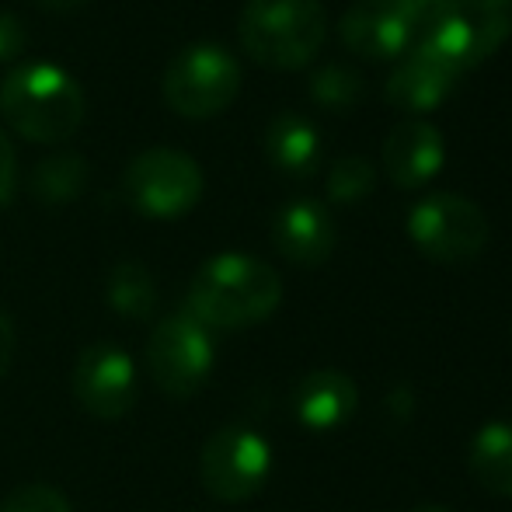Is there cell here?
<instances>
[{"mask_svg": "<svg viewBox=\"0 0 512 512\" xmlns=\"http://www.w3.org/2000/svg\"><path fill=\"white\" fill-rule=\"evenodd\" d=\"M0 512H74L70 499L53 485H21L0 502Z\"/></svg>", "mask_w": 512, "mask_h": 512, "instance_id": "7402d4cb", "label": "cell"}, {"mask_svg": "<svg viewBox=\"0 0 512 512\" xmlns=\"http://www.w3.org/2000/svg\"><path fill=\"white\" fill-rule=\"evenodd\" d=\"M512 35V0H439L415 49L436 56L453 74L485 63Z\"/></svg>", "mask_w": 512, "mask_h": 512, "instance_id": "277c9868", "label": "cell"}, {"mask_svg": "<svg viewBox=\"0 0 512 512\" xmlns=\"http://www.w3.org/2000/svg\"><path fill=\"white\" fill-rule=\"evenodd\" d=\"M279 300H283V279L269 262L241 251H223L199 265L185 310L199 317L209 331H234L262 324L265 317L276 314Z\"/></svg>", "mask_w": 512, "mask_h": 512, "instance_id": "6da1fadb", "label": "cell"}, {"mask_svg": "<svg viewBox=\"0 0 512 512\" xmlns=\"http://www.w3.org/2000/svg\"><path fill=\"white\" fill-rule=\"evenodd\" d=\"M14 185H18V157H14V143L0 129V206L11 203Z\"/></svg>", "mask_w": 512, "mask_h": 512, "instance_id": "cb8c5ba5", "label": "cell"}, {"mask_svg": "<svg viewBox=\"0 0 512 512\" xmlns=\"http://www.w3.org/2000/svg\"><path fill=\"white\" fill-rule=\"evenodd\" d=\"M377 185V168L366 161L363 154H349V157H338L335 164L328 168V199L331 203H359L366 199Z\"/></svg>", "mask_w": 512, "mask_h": 512, "instance_id": "44dd1931", "label": "cell"}, {"mask_svg": "<svg viewBox=\"0 0 512 512\" xmlns=\"http://www.w3.org/2000/svg\"><path fill=\"white\" fill-rule=\"evenodd\" d=\"M411 512H453V509H446V506H436V502H425V506H418V509H411Z\"/></svg>", "mask_w": 512, "mask_h": 512, "instance_id": "4316f807", "label": "cell"}, {"mask_svg": "<svg viewBox=\"0 0 512 512\" xmlns=\"http://www.w3.org/2000/svg\"><path fill=\"white\" fill-rule=\"evenodd\" d=\"M380 161H384V175L398 189H422V185H429L443 171L446 161L443 133L425 119L398 122L387 133Z\"/></svg>", "mask_w": 512, "mask_h": 512, "instance_id": "7c38bea8", "label": "cell"}, {"mask_svg": "<svg viewBox=\"0 0 512 512\" xmlns=\"http://www.w3.org/2000/svg\"><path fill=\"white\" fill-rule=\"evenodd\" d=\"M28 46V32L21 25L18 14L11 11H0V63H11L25 53Z\"/></svg>", "mask_w": 512, "mask_h": 512, "instance_id": "603a6c76", "label": "cell"}, {"mask_svg": "<svg viewBox=\"0 0 512 512\" xmlns=\"http://www.w3.org/2000/svg\"><path fill=\"white\" fill-rule=\"evenodd\" d=\"M164 102L185 119H209L234 105L241 91V63L220 42H192L164 70Z\"/></svg>", "mask_w": 512, "mask_h": 512, "instance_id": "5b68a950", "label": "cell"}, {"mask_svg": "<svg viewBox=\"0 0 512 512\" xmlns=\"http://www.w3.org/2000/svg\"><path fill=\"white\" fill-rule=\"evenodd\" d=\"M84 4H88V0H35V7H42V11H49V14H70V11H81Z\"/></svg>", "mask_w": 512, "mask_h": 512, "instance_id": "484cf974", "label": "cell"}, {"mask_svg": "<svg viewBox=\"0 0 512 512\" xmlns=\"http://www.w3.org/2000/svg\"><path fill=\"white\" fill-rule=\"evenodd\" d=\"M310 98L328 112H349L363 102L366 81L356 67L349 63H324L310 74Z\"/></svg>", "mask_w": 512, "mask_h": 512, "instance_id": "ffe728a7", "label": "cell"}, {"mask_svg": "<svg viewBox=\"0 0 512 512\" xmlns=\"http://www.w3.org/2000/svg\"><path fill=\"white\" fill-rule=\"evenodd\" d=\"M439 0H352L338 21L345 49L370 60H394L418 46Z\"/></svg>", "mask_w": 512, "mask_h": 512, "instance_id": "9c48e42d", "label": "cell"}, {"mask_svg": "<svg viewBox=\"0 0 512 512\" xmlns=\"http://www.w3.org/2000/svg\"><path fill=\"white\" fill-rule=\"evenodd\" d=\"M467 467L485 492L512 499V422L481 425L478 436L471 439Z\"/></svg>", "mask_w": 512, "mask_h": 512, "instance_id": "e0dca14e", "label": "cell"}, {"mask_svg": "<svg viewBox=\"0 0 512 512\" xmlns=\"http://www.w3.org/2000/svg\"><path fill=\"white\" fill-rule=\"evenodd\" d=\"M91 178V168L81 154H49L32 168L28 189L46 206H63L84 192Z\"/></svg>", "mask_w": 512, "mask_h": 512, "instance_id": "ac0fdd59", "label": "cell"}, {"mask_svg": "<svg viewBox=\"0 0 512 512\" xmlns=\"http://www.w3.org/2000/svg\"><path fill=\"white\" fill-rule=\"evenodd\" d=\"M265 154L279 171L304 178L321 161V136H317L314 122L304 119V115L279 112L265 126Z\"/></svg>", "mask_w": 512, "mask_h": 512, "instance_id": "2e32d148", "label": "cell"}, {"mask_svg": "<svg viewBox=\"0 0 512 512\" xmlns=\"http://www.w3.org/2000/svg\"><path fill=\"white\" fill-rule=\"evenodd\" d=\"M405 230L425 258L443 265L478 258L492 234L485 209L457 192H432V196L418 199L405 220Z\"/></svg>", "mask_w": 512, "mask_h": 512, "instance_id": "8992f818", "label": "cell"}, {"mask_svg": "<svg viewBox=\"0 0 512 512\" xmlns=\"http://www.w3.org/2000/svg\"><path fill=\"white\" fill-rule=\"evenodd\" d=\"M216 363L213 331L189 310L168 314L147 342V370L168 398H192L206 387Z\"/></svg>", "mask_w": 512, "mask_h": 512, "instance_id": "ba28073f", "label": "cell"}, {"mask_svg": "<svg viewBox=\"0 0 512 512\" xmlns=\"http://www.w3.org/2000/svg\"><path fill=\"white\" fill-rule=\"evenodd\" d=\"M237 39L258 67L304 70L328 39V11L321 0H248Z\"/></svg>", "mask_w": 512, "mask_h": 512, "instance_id": "3957f363", "label": "cell"}, {"mask_svg": "<svg viewBox=\"0 0 512 512\" xmlns=\"http://www.w3.org/2000/svg\"><path fill=\"white\" fill-rule=\"evenodd\" d=\"M272 474V446L248 425H223L206 439L199 453L203 488L220 502H248L265 488Z\"/></svg>", "mask_w": 512, "mask_h": 512, "instance_id": "30bf717a", "label": "cell"}, {"mask_svg": "<svg viewBox=\"0 0 512 512\" xmlns=\"http://www.w3.org/2000/svg\"><path fill=\"white\" fill-rule=\"evenodd\" d=\"M335 220L314 199H293L272 220L276 251L293 265H321L335 251Z\"/></svg>", "mask_w": 512, "mask_h": 512, "instance_id": "4fadbf2b", "label": "cell"}, {"mask_svg": "<svg viewBox=\"0 0 512 512\" xmlns=\"http://www.w3.org/2000/svg\"><path fill=\"white\" fill-rule=\"evenodd\" d=\"M74 398L88 415L115 422L136 405V363L126 349L112 342H95L77 356Z\"/></svg>", "mask_w": 512, "mask_h": 512, "instance_id": "8fae6325", "label": "cell"}, {"mask_svg": "<svg viewBox=\"0 0 512 512\" xmlns=\"http://www.w3.org/2000/svg\"><path fill=\"white\" fill-rule=\"evenodd\" d=\"M0 115L25 140L60 143L84 126L88 98L63 67L35 60L14 67L0 81Z\"/></svg>", "mask_w": 512, "mask_h": 512, "instance_id": "7a4b0ae2", "label": "cell"}, {"mask_svg": "<svg viewBox=\"0 0 512 512\" xmlns=\"http://www.w3.org/2000/svg\"><path fill=\"white\" fill-rule=\"evenodd\" d=\"M129 206L154 220H175L203 199V168L196 157L175 147H150L129 161L122 175Z\"/></svg>", "mask_w": 512, "mask_h": 512, "instance_id": "52a82bcc", "label": "cell"}, {"mask_svg": "<svg viewBox=\"0 0 512 512\" xmlns=\"http://www.w3.org/2000/svg\"><path fill=\"white\" fill-rule=\"evenodd\" d=\"M14 324H11V317L0 310V377H4L7 370H11V359H14Z\"/></svg>", "mask_w": 512, "mask_h": 512, "instance_id": "d4e9b609", "label": "cell"}, {"mask_svg": "<svg viewBox=\"0 0 512 512\" xmlns=\"http://www.w3.org/2000/svg\"><path fill=\"white\" fill-rule=\"evenodd\" d=\"M460 74H453L446 63H439L436 56L422 53V49H411L405 60L398 63L391 77H387V105L398 108V112H432L446 102V95L453 91Z\"/></svg>", "mask_w": 512, "mask_h": 512, "instance_id": "5bb4252c", "label": "cell"}, {"mask_svg": "<svg viewBox=\"0 0 512 512\" xmlns=\"http://www.w3.org/2000/svg\"><path fill=\"white\" fill-rule=\"evenodd\" d=\"M359 387L342 370H310L293 391V411L310 432L338 429L352 418Z\"/></svg>", "mask_w": 512, "mask_h": 512, "instance_id": "9a60e30c", "label": "cell"}, {"mask_svg": "<svg viewBox=\"0 0 512 512\" xmlns=\"http://www.w3.org/2000/svg\"><path fill=\"white\" fill-rule=\"evenodd\" d=\"M108 307L119 310L129 321H143L157 310V283L150 276L147 265L140 262H119L108 272V286H105Z\"/></svg>", "mask_w": 512, "mask_h": 512, "instance_id": "d6986e66", "label": "cell"}]
</instances>
